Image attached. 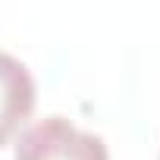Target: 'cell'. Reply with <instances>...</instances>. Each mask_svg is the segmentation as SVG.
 I'll return each instance as SVG.
<instances>
[{"label":"cell","mask_w":160,"mask_h":160,"mask_svg":"<svg viewBox=\"0 0 160 160\" xmlns=\"http://www.w3.org/2000/svg\"><path fill=\"white\" fill-rule=\"evenodd\" d=\"M35 78L28 66L0 50V148H3L35 110Z\"/></svg>","instance_id":"2"},{"label":"cell","mask_w":160,"mask_h":160,"mask_svg":"<svg viewBox=\"0 0 160 160\" xmlns=\"http://www.w3.org/2000/svg\"><path fill=\"white\" fill-rule=\"evenodd\" d=\"M13 160H110V154L101 135L72 126L66 116H44L19 135Z\"/></svg>","instance_id":"1"}]
</instances>
